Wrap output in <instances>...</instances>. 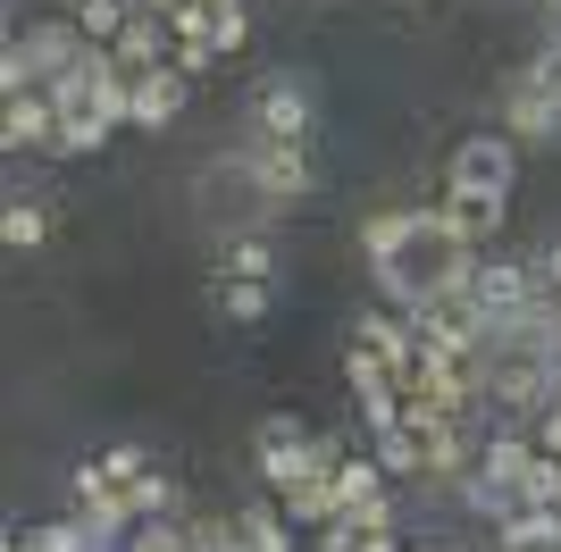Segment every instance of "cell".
<instances>
[{"mask_svg": "<svg viewBox=\"0 0 561 552\" xmlns=\"http://www.w3.org/2000/svg\"><path fill=\"white\" fill-rule=\"evenodd\" d=\"M486 402L503 418H519V427H537V418L561 402V360H545V352H494Z\"/></svg>", "mask_w": 561, "mask_h": 552, "instance_id": "cell-1", "label": "cell"}, {"mask_svg": "<svg viewBox=\"0 0 561 552\" xmlns=\"http://www.w3.org/2000/svg\"><path fill=\"white\" fill-rule=\"evenodd\" d=\"M512 184H519V142L512 135H469V142H453L445 193H469V202H512Z\"/></svg>", "mask_w": 561, "mask_h": 552, "instance_id": "cell-2", "label": "cell"}, {"mask_svg": "<svg viewBox=\"0 0 561 552\" xmlns=\"http://www.w3.org/2000/svg\"><path fill=\"white\" fill-rule=\"evenodd\" d=\"M234 168H243V184H252L260 202H302V193H319L310 142H268V135H252L243 151H234Z\"/></svg>", "mask_w": 561, "mask_h": 552, "instance_id": "cell-3", "label": "cell"}, {"mask_svg": "<svg viewBox=\"0 0 561 552\" xmlns=\"http://www.w3.org/2000/svg\"><path fill=\"white\" fill-rule=\"evenodd\" d=\"M76 510H84V528H93L101 544H126V536L142 528L135 494H126V485H110V478H101V460H84V469H76Z\"/></svg>", "mask_w": 561, "mask_h": 552, "instance_id": "cell-4", "label": "cell"}, {"mask_svg": "<svg viewBox=\"0 0 561 552\" xmlns=\"http://www.w3.org/2000/svg\"><path fill=\"white\" fill-rule=\"evenodd\" d=\"M310 126H319V110H310V84L302 76H268L252 101V135L268 142H310Z\"/></svg>", "mask_w": 561, "mask_h": 552, "instance_id": "cell-5", "label": "cell"}, {"mask_svg": "<svg viewBox=\"0 0 561 552\" xmlns=\"http://www.w3.org/2000/svg\"><path fill=\"white\" fill-rule=\"evenodd\" d=\"M537 294H553V285L537 276V260H512V252H486L478 260V285H469V301L486 319H503V310H519V301H537Z\"/></svg>", "mask_w": 561, "mask_h": 552, "instance_id": "cell-6", "label": "cell"}, {"mask_svg": "<svg viewBox=\"0 0 561 552\" xmlns=\"http://www.w3.org/2000/svg\"><path fill=\"white\" fill-rule=\"evenodd\" d=\"M18 50H25V68H34V84H59V76H76L84 68V25L76 18H43V25H25L18 34Z\"/></svg>", "mask_w": 561, "mask_h": 552, "instance_id": "cell-7", "label": "cell"}, {"mask_svg": "<svg viewBox=\"0 0 561 552\" xmlns=\"http://www.w3.org/2000/svg\"><path fill=\"white\" fill-rule=\"evenodd\" d=\"M0 142H9V151H59V101H50L43 84L9 92V101H0Z\"/></svg>", "mask_w": 561, "mask_h": 552, "instance_id": "cell-8", "label": "cell"}, {"mask_svg": "<svg viewBox=\"0 0 561 552\" xmlns=\"http://www.w3.org/2000/svg\"><path fill=\"white\" fill-rule=\"evenodd\" d=\"M352 344H369L377 360L394 368V386H411V368H420V326L402 319V310H360V326H352Z\"/></svg>", "mask_w": 561, "mask_h": 552, "instance_id": "cell-9", "label": "cell"}, {"mask_svg": "<svg viewBox=\"0 0 561 552\" xmlns=\"http://www.w3.org/2000/svg\"><path fill=\"white\" fill-rule=\"evenodd\" d=\"M503 135H512V142H545V151H553V135H561V101L537 84V76H519V84H512V101H503Z\"/></svg>", "mask_w": 561, "mask_h": 552, "instance_id": "cell-10", "label": "cell"}, {"mask_svg": "<svg viewBox=\"0 0 561 552\" xmlns=\"http://www.w3.org/2000/svg\"><path fill=\"white\" fill-rule=\"evenodd\" d=\"M176 117H185V76H176V68L135 76V126H142V135H168Z\"/></svg>", "mask_w": 561, "mask_h": 552, "instance_id": "cell-11", "label": "cell"}, {"mask_svg": "<svg viewBox=\"0 0 561 552\" xmlns=\"http://www.w3.org/2000/svg\"><path fill=\"white\" fill-rule=\"evenodd\" d=\"M436 227H445L453 243H469V252H494V234H503V202H469V193H445Z\"/></svg>", "mask_w": 561, "mask_h": 552, "instance_id": "cell-12", "label": "cell"}, {"mask_svg": "<svg viewBox=\"0 0 561 552\" xmlns=\"http://www.w3.org/2000/svg\"><path fill=\"white\" fill-rule=\"evenodd\" d=\"M494 544L503 552H561V510H503V519H494Z\"/></svg>", "mask_w": 561, "mask_h": 552, "instance_id": "cell-13", "label": "cell"}, {"mask_svg": "<svg viewBox=\"0 0 561 552\" xmlns=\"http://www.w3.org/2000/svg\"><path fill=\"white\" fill-rule=\"evenodd\" d=\"M9 552H101V536L84 528V510L76 519H43V528H18Z\"/></svg>", "mask_w": 561, "mask_h": 552, "instance_id": "cell-14", "label": "cell"}, {"mask_svg": "<svg viewBox=\"0 0 561 552\" xmlns=\"http://www.w3.org/2000/svg\"><path fill=\"white\" fill-rule=\"evenodd\" d=\"M528 460H537V436H519V418H503V436L486 444V452H478V469H486V478H503L519 494V478H528Z\"/></svg>", "mask_w": 561, "mask_h": 552, "instance_id": "cell-15", "label": "cell"}, {"mask_svg": "<svg viewBox=\"0 0 561 552\" xmlns=\"http://www.w3.org/2000/svg\"><path fill=\"white\" fill-rule=\"evenodd\" d=\"M369 452H377L386 478H427V436L420 427H386V436H369Z\"/></svg>", "mask_w": 561, "mask_h": 552, "instance_id": "cell-16", "label": "cell"}, {"mask_svg": "<svg viewBox=\"0 0 561 552\" xmlns=\"http://www.w3.org/2000/svg\"><path fill=\"white\" fill-rule=\"evenodd\" d=\"M453 494H461V510H469V519H486V528L503 519V510H519V494H512L503 478H486V469H469V478H453Z\"/></svg>", "mask_w": 561, "mask_h": 552, "instance_id": "cell-17", "label": "cell"}, {"mask_svg": "<svg viewBox=\"0 0 561 552\" xmlns=\"http://www.w3.org/2000/svg\"><path fill=\"white\" fill-rule=\"evenodd\" d=\"M268 310H277V285H260V276H227V285H218V319L252 326V319H268Z\"/></svg>", "mask_w": 561, "mask_h": 552, "instance_id": "cell-18", "label": "cell"}, {"mask_svg": "<svg viewBox=\"0 0 561 552\" xmlns=\"http://www.w3.org/2000/svg\"><path fill=\"white\" fill-rule=\"evenodd\" d=\"M43 234H50V202H25L18 193V202L0 209V243H9V252H34Z\"/></svg>", "mask_w": 561, "mask_h": 552, "instance_id": "cell-19", "label": "cell"}, {"mask_svg": "<svg viewBox=\"0 0 561 552\" xmlns=\"http://www.w3.org/2000/svg\"><path fill=\"white\" fill-rule=\"evenodd\" d=\"M227 276H260V285H277V243H268V234H227Z\"/></svg>", "mask_w": 561, "mask_h": 552, "instance_id": "cell-20", "label": "cell"}, {"mask_svg": "<svg viewBox=\"0 0 561 552\" xmlns=\"http://www.w3.org/2000/svg\"><path fill=\"white\" fill-rule=\"evenodd\" d=\"M68 18L84 25V43H117V34H126V18H135V0H76Z\"/></svg>", "mask_w": 561, "mask_h": 552, "instance_id": "cell-21", "label": "cell"}, {"mask_svg": "<svg viewBox=\"0 0 561 552\" xmlns=\"http://www.w3.org/2000/svg\"><path fill=\"white\" fill-rule=\"evenodd\" d=\"M243 536H252V552H294V519H285V503H252V510H243Z\"/></svg>", "mask_w": 561, "mask_h": 552, "instance_id": "cell-22", "label": "cell"}, {"mask_svg": "<svg viewBox=\"0 0 561 552\" xmlns=\"http://www.w3.org/2000/svg\"><path fill=\"white\" fill-rule=\"evenodd\" d=\"M126 494H135V510H142V519H176V510H185V485H176V478H160V469H151V478H135Z\"/></svg>", "mask_w": 561, "mask_h": 552, "instance_id": "cell-23", "label": "cell"}, {"mask_svg": "<svg viewBox=\"0 0 561 552\" xmlns=\"http://www.w3.org/2000/svg\"><path fill=\"white\" fill-rule=\"evenodd\" d=\"M519 503H528V510H561V460H553V452L528 460V478H519Z\"/></svg>", "mask_w": 561, "mask_h": 552, "instance_id": "cell-24", "label": "cell"}, {"mask_svg": "<svg viewBox=\"0 0 561 552\" xmlns=\"http://www.w3.org/2000/svg\"><path fill=\"white\" fill-rule=\"evenodd\" d=\"M101 478H110V485L151 478V452H142V444H110V452H101Z\"/></svg>", "mask_w": 561, "mask_h": 552, "instance_id": "cell-25", "label": "cell"}, {"mask_svg": "<svg viewBox=\"0 0 561 552\" xmlns=\"http://www.w3.org/2000/svg\"><path fill=\"white\" fill-rule=\"evenodd\" d=\"M210 25H218V9H202V0H185V9L168 18V34H176V43H210Z\"/></svg>", "mask_w": 561, "mask_h": 552, "instance_id": "cell-26", "label": "cell"}, {"mask_svg": "<svg viewBox=\"0 0 561 552\" xmlns=\"http://www.w3.org/2000/svg\"><path fill=\"white\" fill-rule=\"evenodd\" d=\"M252 43V9H218V25H210V50H243Z\"/></svg>", "mask_w": 561, "mask_h": 552, "instance_id": "cell-27", "label": "cell"}, {"mask_svg": "<svg viewBox=\"0 0 561 552\" xmlns=\"http://www.w3.org/2000/svg\"><path fill=\"white\" fill-rule=\"evenodd\" d=\"M528 436H537V452H553V460H561V402L537 418V427H528Z\"/></svg>", "mask_w": 561, "mask_h": 552, "instance_id": "cell-28", "label": "cell"}, {"mask_svg": "<svg viewBox=\"0 0 561 552\" xmlns=\"http://www.w3.org/2000/svg\"><path fill=\"white\" fill-rule=\"evenodd\" d=\"M537 276H545V285H553V294H561V234H553V243H545V252H537Z\"/></svg>", "mask_w": 561, "mask_h": 552, "instance_id": "cell-29", "label": "cell"}, {"mask_svg": "<svg viewBox=\"0 0 561 552\" xmlns=\"http://www.w3.org/2000/svg\"><path fill=\"white\" fill-rule=\"evenodd\" d=\"M360 552H411V544H402L394 528H377V536H360Z\"/></svg>", "mask_w": 561, "mask_h": 552, "instance_id": "cell-30", "label": "cell"}, {"mask_svg": "<svg viewBox=\"0 0 561 552\" xmlns=\"http://www.w3.org/2000/svg\"><path fill=\"white\" fill-rule=\"evenodd\" d=\"M135 9H151V18H176V9H185V0H135Z\"/></svg>", "mask_w": 561, "mask_h": 552, "instance_id": "cell-31", "label": "cell"}, {"mask_svg": "<svg viewBox=\"0 0 561 552\" xmlns=\"http://www.w3.org/2000/svg\"><path fill=\"white\" fill-rule=\"evenodd\" d=\"M202 9H243V0H202Z\"/></svg>", "mask_w": 561, "mask_h": 552, "instance_id": "cell-32", "label": "cell"}, {"mask_svg": "<svg viewBox=\"0 0 561 552\" xmlns=\"http://www.w3.org/2000/svg\"><path fill=\"white\" fill-rule=\"evenodd\" d=\"M411 552H453V544H411Z\"/></svg>", "mask_w": 561, "mask_h": 552, "instance_id": "cell-33", "label": "cell"}, {"mask_svg": "<svg viewBox=\"0 0 561 552\" xmlns=\"http://www.w3.org/2000/svg\"><path fill=\"white\" fill-rule=\"evenodd\" d=\"M545 9H553V18H561V0H545Z\"/></svg>", "mask_w": 561, "mask_h": 552, "instance_id": "cell-34", "label": "cell"}, {"mask_svg": "<svg viewBox=\"0 0 561 552\" xmlns=\"http://www.w3.org/2000/svg\"><path fill=\"white\" fill-rule=\"evenodd\" d=\"M402 9H420V0H402Z\"/></svg>", "mask_w": 561, "mask_h": 552, "instance_id": "cell-35", "label": "cell"}, {"mask_svg": "<svg viewBox=\"0 0 561 552\" xmlns=\"http://www.w3.org/2000/svg\"><path fill=\"white\" fill-rule=\"evenodd\" d=\"M553 151H561V135H553Z\"/></svg>", "mask_w": 561, "mask_h": 552, "instance_id": "cell-36", "label": "cell"}]
</instances>
